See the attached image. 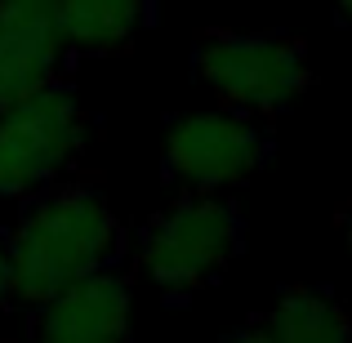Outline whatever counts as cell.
I'll return each instance as SVG.
<instances>
[{
    "label": "cell",
    "instance_id": "1",
    "mask_svg": "<svg viewBox=\"0 0 352 343\" xmlns=\"http://www.w3.org/2000/svg\"><path fill=\"white\" fill-rule=\"evenodd\" d=\"M5 236L9 299L27 308L45 303L72 281L116 267L125 254V223L112 210L103 183L89 174H67L23 197V214Z\"/></svg>",
    "mask_w": 352,
    "mask_h": 343
},
{
    "label": "cell",
    "instance_id": "2",
    "mask_svg": "<svg viewBox=\"0 0 352 343\" xmlns=\"http://www.w3.org/2000/svg\"><path fill=\"white\" fill-rule=\"evenodd\" d=\"M192 76L241 116H281L312 85L308 45L290 32H228L206 27L192 36Z\"/></svg>",
    "mask_w": 352,
    "mask_h": 343
},
{
    "label": "cell",
    "instance_id": "3",
    "mask_svg": "<svg viewBox=\"0 0 352 343\" xmlns=\"http://www.w3.org/2000/svg\"><path fill=\"white\" fill-rule=\"evenodd\" d=\"M245 254V214L228 197L179 192L174 206L147 219L143 228V272L165 294H192L219 281Z\"/></svg>",
    "mask_w": 352,
    "mask_h": 343
},
{
    "label": "cell",
    "instance_id": "4",
    "mask_svg": "<svg viewBox=\"0 0 352 343\" xmlns=\"http://www.w3.org/2000/svg\"><path fill=\"white\" fill-rule=\"evenodd\" d=\"M89 129L94 116L63 80L0 107V201L67 179L89 147Z\"/></svg>",
    "mask_w": 352,
    "mask_h": 343
},
{
    "label": "cell",
    "instance_id": "5",
    "mask_svg": "<svg viewBox=\"0 0 352 343\" xmlns=\"http://www.w3.org/2000/svg\"><path fill=\"white\" fill-rule=\"evenodd\" d=\"M276 143L254 116L228 112H188L174 116L161 138V179L179 192L197 197H223L258 179Z\"/></svg>",
    "mask_w": 352,
    "mask_h": 343
},
{
    "label": "cell",
    "instance_id": "6",
    "mask_svg": "<svg viewBox=\"0 0 352 343\" xmlns=\"http://www.w3.org/2000/svg\"><path fill=\"white\" fill-rule=\"evenodd\" d=\"M67 58L54 0H0V107L63 80Z\"/></svg>",
    "mask_w": 352,
    "mask_h": 343
},
{
    "label": "cell",
    "instance_id": "7",
    "mask_svg": "<svg viewBox=\"0 0 352 343\" xmlns=\"http://www.w3.org/2000/svg\"><path fill=\"white\" fill-rule=\"evenodd\" d=\"M129 281L107 267L36 303L32 343H129Z\"/></svg>",
    "mask_w": 352,
    "mask_h": 343
},
{
    "label": "cell",
    "instance_id": "8",
    "mask_svg": "<svg viewBox=\"0 0 352 343\" xmlns=\"http://www.w3.org/2000/svg\"><path fill=\"white\" fill-rule=\"evenodd\" d=\"M72 58H116L152 27L156 0H54Z\"/></svg>",
    "mask_w": 352,
    "mask_h": 343
},
{
    "label": "cell",
    "instance_id": "9",
    "mask_svg": "<svg viewBox=\"0 0 352 343\" xmlns=\"http://www.w3.org/2000/svg\"><path fill=\"white\" fill-rule=\"evenodd\" d=\"M263 343H352L348 308L321 285H285L267 312L250 321Z\"/></svg>",
    "mask_w": 352,
    "mask_h": 343
},
{
    "label": "cell",
    "instance_id": "10",
    "mask_svg": "<svg viewBox=\"0 0 352 343\" xmlns=\"http://www.w3.org/2000/svg\"><path fill=\"white\" fill-rule=\"evenodd\" d=\"M9 303V236L0 232V308Z\"/></svg>",
    "mask_w": 352,
    "mask_h": 343
},
{
    "label": "cell",
    "instance_id": "11",
    "mask_svg": "<svg viewBox=\"0 0 352 343\" xmlns=\"http://www.w3.org/2000/svg\"><path fill=\"white\" fill-rule=\"evenodd\" d=\"M335 14H339L344 27H352V0H335Z\"/></svg>",
    "mask_w": 352,
    "mask_h": 343
},
{
    "label": "cell",
    "instance_id": "12",
    "mask_svg": "<svg viewBox=\"0 0 352 343\" xmlns=\"http://www.w3.org/2000/svg\"><path fill=\"white\" fill-rule=\"evenodd\" d=\"M228 343H263V339H258V335H254V330H250V326H245V330H236V335H232V339H228Z\"/></svg>",
    "mask_w": 352,
    "mask_h": 343
},
{
    "label": "cell",
    "instance_id": "13",
    "mask_svg": "<svg viewBox=\"0 0 352 343\" xmlns=\"http://www.w3.org/2000/svg\"><path fill=\"white\" fill-rule=\"evenodd\" d=\"M344 232H348V241H352V210L344 214Z\"/></svg>",
    "mask_w": 352,
    "mask_h": 343
}]
</instances>
